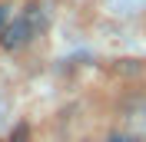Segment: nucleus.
Returning <instances> with one entry per match:
<instances>
[{"instance_id":"1","label":"nucleus","mask_w":146,"mask_h":142,"mask_svg":"<svg viewBox=\"0 0 146 142\" xmlns=\"http://www.w3.org/2000/svg\"><path fill=\"white\" fill-rule=\"evenodd\" d=\"M40 30H43V17H40L36 10H27L20 20H13L10 27H3L0 40H3V46H7V50H20V46L30 43Z\"/></svg>"},{"instance_id":"2","label":"nucleus","mask_w":146,"mask_h":142,"mask_svg":"<svg viewBox=\"0 0 146 142\" xmlns=\"http://www.w3.org/2000/svg\"><path fill=\"white\" fill-rule=\"evenodd\" d=\"M110 142H143V139H136V135H126V132H113V135H110Z\"/></svg>"},{"instance_id":"3","label":"nucleus","mask_w":146,"mask_h":142,"mask_svg":"<svg viewBox=\"0 0 146 142\" xmlns=\"http://www.w3.org/2000/svg\"><path fill=\"white\" fill-rule=\"evenodd\" d=\"M3 27H7V7L0 3V33H3Z\"/></svg>"},{"instance_id":"4","label":"nucleus","mask_w":146,"mask_h":142,"mask_svg":"<svg viewBox=\"0 0 146 142\" xmlns=\"http://www.w3.org/2000/svg\"><path fill=\"white\" fill-rule=\"evenodd\" d=\"M83 142H93V139H83Z\"/></svg>"}]
</instances>
